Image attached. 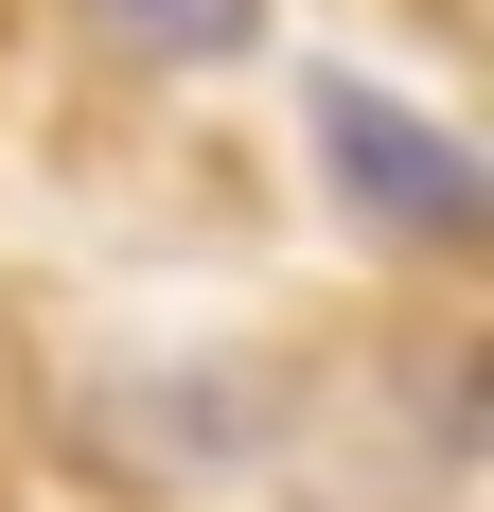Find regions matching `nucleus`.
I'll list each match as a JSON object with an SVG mask.
<instances>
[{"mask_svg":"<svg viewBox=\"0 0 494 512\" xmlns=\"http://www.w3.org/2000/svg\"><path fill=\"white\" fill-rule=\"evenodd\" d=\"M300 142H318V177L353 195V230H389V248H477L494 230L477 142H442V124L406 89H371V71H318V89H300Z\"/></svg>","mask_w":494,"mask_h":512,"instance_id":"nucleus-1","label":"nucleus"},{"mask_svg":"<svg viewBox=\"0 0 494 512\" xmlns=\"http://www.w3.org/2000/svg\"><path fill=\"white\" fill-rule=\"evenodd\" d=\"M89 18L124 53H247V36H265V0H89Z\"/></svg>","mask_w":494,"mask_h":512,"instance_id":"nucleus-2","label":"nucleus"}]
</instances>
